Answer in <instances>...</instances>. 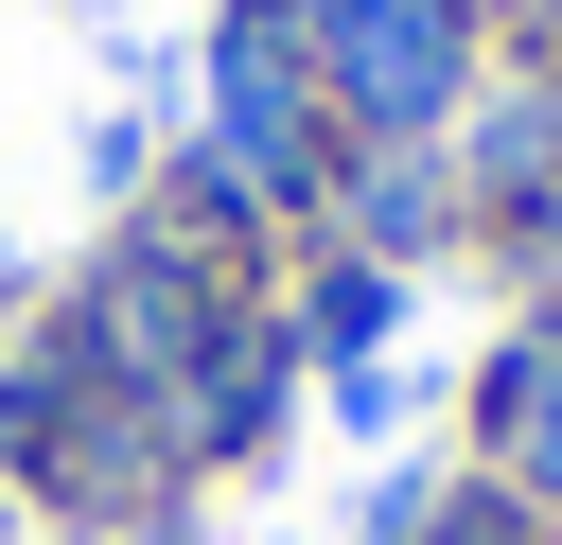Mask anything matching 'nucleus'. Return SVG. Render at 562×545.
Masks as SVG:
<instances>
[{
  "instance_id": "f257e3e1",
  "label": "nucleus",
  "mask_w": 562,
  "mask_h": 545,
  "mask_svg": "<svg viewBox=\"0 0 562 545\" xmlns=\"http://www.w3.org/2000/svg\"><path fill=\"white\" fill-rule=\"evenodd\" d=\"M351 141H439L474 88V0H263Z\"/></svg>"
},
{
  "instance_id": "f03ea898",
  "label": "nucleus",
  "mask_w": 562,
  "mask_h": 545,
  "mask_svg": "<svg viewBox=\"0 0 562 545\" xmlns=\"http://www.w3.org/2000/svg\"><path fill=\"white\" fill-rule=\"evenodd\" d=\"M193 176L246 193V211H316L334 193V105H316V70H299V35L263 0L211 35V141H193Z\"/></svg>"
},
{
  "instance_id": "7ed1b4c3",
  "label": "nucleus",
  "mask_w": 562,
  "mask_h": 545,
  "mask_svg": "<svg viewBox=\"0 0 562 545\" xmlns=\"http://www.w3.org/2000/svg\"><path fill=\"white\" fill-rule=\"evenodd\" d=\"M474 475H492V492H527V510L562 527V299H544V316H509V334L474 352Z\"/></svg>"
},
{
  "instance_id": "20e7f679",
  "label": "nucleus",
  "mask_w": 562,
  "mask_h": 545,
  "mask_svg": "<svg viewBox=\"0 0 562 545\" xmlns=\"http://www.w3.org/2000/svg\"><path fill=\"white\" fill-rule=\"evenodd\" d=\"M281 404H299V334L281 316H228L211 369L176 387V457H281Z\"/></svg>"
},
{
  "instance_id": "39448f33",
  "label": "nucleus",
  "mask_w": 562,
  "mask_h": 545,
  "mask_svg": "<svg viewBox=\"0 0 562 545\" xmlns=\"http://www.w3.org/2000/svg\"><path fill=\"white\" fill-rule=\"evenodd\" d=\"M334 211H351V264H422V246H457V229H474L457 158H422V141H369V158L334 176Z\"/></svg>"
},
{
  "instance_id": "423d86ee",
  "label": "nucleus",
  "mask_w": 562,
  "mask_h": 545,
  "mask_svg": "<svg viewBox=\"0 0 562 545\" xmlns=\"http://www.w3.org/2000/svg\"><path fill=\"white\" fill-rule=\"evenodd\" d=\"M281 334H299V369H386V334H404V264H351V246H334V264L299 281Z\"/></svg>"
},
{
  "instance_id": "0eeeda50",
  "label": "nucleus",
  "mask_w": 562,
  "mask_h": 545,
  "mask_svg": "<svg viewBox=\"0 0 562 545\" xmlns=\"http://www.w3.org/2000/svg\"><path fill=\"white\" fill-rule=\"evenodd\" d=\"M439 492H457V475H422V457H404V475H369V492H351V545H422V527H439Z\"/></svg>"
},
{
  "instance_id": "6e6552de",
  "label": "nucleus",
  "mask_w": 562,
  "mask_h": 545,
  "mask_svg": "<svg viewBox=\"0 0 562 545\" xmlns=\"http://www.w3.org/2000/svg\"><path fill=\"white\" fill-rule=\"evenodd\" d=\"M70 545H176V527H70Z\"/></svg>"
},
{
  "instance_id": "1a4fd4ad",
  "label": "nucleus",
  "mask_w": 562,
  "mask_h": 545,
  "mask_svg": "<svg viewBox=\"0 0 562 545\" xmlns=\"http://www.w3.org/2000/svg\"><path fill=\"white\" fill-rule=\"evenodd\" d=\"M544 141H562V70H544Z\"/></svg>"
},
{
  "instance_id": "9d476101",
  "label": "nucleus",
  "mask_w": 562,
  "mask_h": 545,
  "mask_svg": "<svg viewBox=\"0 0 562 545\" xmlns=\"http://www.w3.org/2000/svg\"><path fill=\"white\" fill-rule=\"evenodd\" d=\"M544 281H562V246H544Z\"/></svg>"
}]
</instances>
